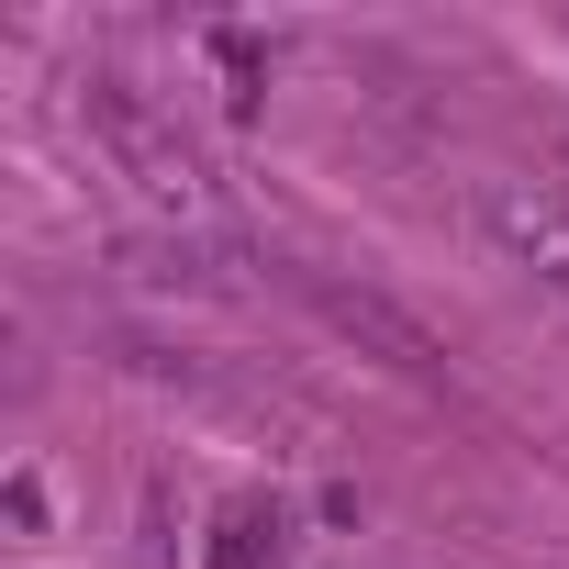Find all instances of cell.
<instances>
[{"instance_id":"3957f363","label":"cell","mask_w":569,"mask_h":569,"mask_svg":"<svg viewBox=\"0 0 569 569\" xmlns=\"http://www.w3.org/2000/svg\"><path fill=\"white\" fill-rule=\"evenodd\" d=\"M212 569H279V513L268 502H223L212 513Z\"/></svg>"},{"instance_id":"6da1fadb","label":"cell","mask_w":569,"mask_h":569,"mask_svg":"<svg viewBox=\"0 0 569 569\" xmlns=\"http://www.w3.org/2000/svg\"><path fill=\"white\" fill-rule=\"evenodd\" d=\"M79 112H90V134L112 146V168H123L146 201L201 212V168H190V146H179V134H168V123H157V112H146L123 79H90V90H79Z\"/></svg>"},{"instance_id":"7a4b0ae2","label":"cell","mask_w":569,"mask_h":569,"mask_svg":"<svg viewBox=\"0 0 569 569\" xmlns=\"http://www.w3.org/2000/svg\"><path fill=\"white\" fill-rule=\"evenodd\" d=\"M302 302H313V313H325L347 347H380V358H391V369H413V380L436 369V336H425L402 302H380V291H347V279H302Z\"/></svg>"}]
</instances>
